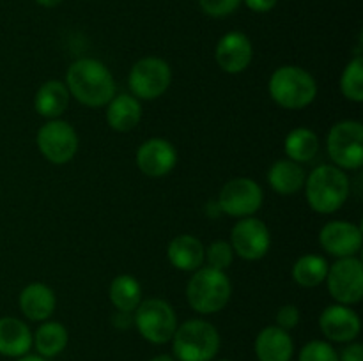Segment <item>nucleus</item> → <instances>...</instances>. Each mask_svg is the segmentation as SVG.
Here are the masks:
<instances>
[{
    "label": "nucleus",
    "mask_w": 363,
    "mask_h": 361,
    "mask_svg": "<svg viewBox=\"0 0 363 361\" xmlns=\"http://www.w3.org/2000/svg\"><path fill=\"white\" fill-rule=\"evenodd\" d=\"M69 96L91 108L106 106L116 96V80L103 62L96 59H78L66 73Z\"/></svg>",
    "instance_id": "nucleus-1"
},
{
    "label": "nucleus",
    "mask_w": 363,
    "mask_h": 361,
    "mask_svg": "<svg viewBox=\"0 0 363 361\" xmlns=\"http://www.w3.org/2000/svg\"><path fill=\"white\" fill-rule=\"evenodd\" d=\"M305 195L315 212L332 214L339 211L350 197V177L335 165L315 166L305 179Z\"/></svg>",
    "instance_id": "nucleus-2"
},
{
    "label": "nucleus",
    "mask_w": 363,
    "mask_h": 361,
    "mask_svg": "<svg viewBox=\"0 0 363 361\" xmlns=\"http://www.w3.org/2000/svg\"><path fill=\"white\" fill-rule=\"evenodd\" d=\"M269 96L286 110L307 108L318 96L314 76L300 66H282L273 71L268 84Z\"/></svg>",
    "instance_id": "nucleus-3"
},
{
    "label": "nucleus",
    "mask_w": 363,
    "mask_h": 361,
    "mask_svg": "<svg viewBox=\"0 0 363 361\" xmlns=\"http://www.w3.org/2000/svg\"><path fill=\"white\" fill-rule=\"evenodd\" d=\"M233 285L225 271L215 268H199L186 285L188 304L202 315L223 310L230 299Z\"/></svg>",
    "instance_id": "nucleus-4"
},
{
    "label": "nucleus",
    "mask_w": 363,
    "mask_h": 361,
    "mask_svg": "<svg viewBox=\"0 0 363 361\" xmlns=\"http://www.w3.org/2000/svg\"><path fill=\"white\" fill-rule=\"evenodd\" d=\"M172 349L179 361H211L218 354L220 335L211 322L190 319L177 326Z\"/></svg>",
    "instance_id": "nucleus-5"
},
{
    "label": "nucleus",
    "mask_w": 363,
    "mask_h": 361,
    "mask_svg": "<svg viewBox=\"0 0 363 361\" xmlns=\"http://www.w3.org/2000/svg\"><path fill=\"white\" fill-rule=\"evenodd\" d=\"M133 321L138 333L147 342L156 345L170 342L177 329L176 311L165 299L160 297L140 301V304L135 308Z\"/></svg>",
    "instance_id": "nucleus-6"
},
{
    "label": "nucleus",
    "mask_w": 363,
    "mask_h": 361,
    "mask_svg": "<svg viewBox=\"0 0 363 361\" xmlns=\"http://www.w3.org/2000/svg\"><path fill=\"white\" fill-rule=\"evenodd\" d=\"M326 151L333 165L342 170H357L363 163V126L358 120L333 124L326 138Z\"/></svg>",
    "instance_id": "nucleus-7"
},
{
    "label": "nucleus",
    "mask_w": 363,
    "mask_h": 361,
    "mask_svg": "<svg viewBox=\"0 0 363 361\" xmlns=\"http://www.w3.org/2000/svg\"><path fill=\"white\" fill-rule=\"evenodd\" d=\"M128 84L137 99H158L172 84V71L160 57H144L133 64Z\"/></svg>",
    "instance_id": "nucleus-8"
},
{
    "label": "nucleus",
    "mask_w": 363,
    "mask_h": 361,
    "mask_svg": "<svg viewBox=\"0 0 363 361\" xmlns=\"http://www.w3.org/2000/svg\"><path fill=\"white\" fill-rule=\"evenodd\" d=\"M326 285L328 292L339 304L360 303L363 297V265L357 257L339 258L333 265L328 268L326 275Z\"/></svg>",
    "instance_id": "nucleus-9"
},
{
    "label": "nucleus",
    "mask_w": 363,
    "mask_h": 361,
    "mask_svg": "<svg viewBox=\"0 0 363 361\" xmlns=\"http://www.w3.org/2000/svg\"><path fill=\"white\" fill-rule=\"evenodd\" d=\"M264 195L259 183L250 177L227 180L218 195V209L233 218H248L261 209Z\"/></svg>",
    "instance_id": "nucleus-10"
},
{
    "label": "nucleus",
    "mask_w": 363,
    "mask_h": 361,
    "mask_svg": "<svg viewBox=\"0 0 363 361\" xmlns=\"http://www.w3.org/2000/svg\"><path fill=\"white\" fill-rule=\"evenodd\" d=\"M38 147L53 165H66L78 151V134L66 120L52 119L38 131Z\"/></svg>",
    "instance_id": "nucleus-11"
},
{
    "label": "nucleus",
    "mask_w": 363,
    "mask_h": 361,
    "mask_svg": "<svg viewBox=\"0 0 363 361\" xmlns=\"http://www.w3.org/2000/svg\"><path fill=\"white\" fill-rule=\"evenodd\" d=\"M230 246L243 260H259L272 246L268 227L254 216L241 218L230 230Z\"/></svg>",
    "instance_id": "nucleus-12"
},
{
    "label": "nucleus",
    "mask_w": 363,
    "mask_h": 361,
    "mask_svg": "<svg viewBox=\"0 0 363 361\" xmlns=\"http://www.w3.org/2000/svg\"><path fill=\"white\" fill-rule=\"evenodd\" d=\"M362 229L354 223L342 222H328L319 232V243L326 253L333 255L337 258L354 257L362 248Z\"/></svg>",
    "instance_id": "nucleus-13"
},
{
    "label": "nucleus",
    "mask_w": 363,
    "mask_h": 361,
    "mask_svg": "<svg viewBox=\"0 0 363 361\" xmlns=\"http://www.w3.org/2000/svg\"><path fill=\"white\" fill-rule=\"evenodd\" d=\"M254 57V46H252L250 39L243 34V32H227L222 35L216 45L215 59L220 69L225 71L229 74L243 73L252 62Z\"/></svg>",
    "instance_id": "nucleus-14"
},
{
    "label": "nucleus",
    "mask_w": 363,
    "mask_h": 361,
    "mask_svg": "<svg viewBox=\"0 0 363 361\" xmlns=\"http://www.w3.org/2000/svg\"><path fill=\"white\" fill-rule=\"evenodd\" d=\"M319 328L323 335L332 342H353L360 335L362 322L357 311L346 304H332L323 310L319 317Z\"/></svg>",
    "instance_id": "nucleus-15"
},
{
    "label": "nucleus",
    "mask_w": 363,
    "mask_h": 361,
    "mask_svg": "<svg viewBox=\"0 0 363 361\" xmlns=\"http://www.w3.org/2000/svg\"><path fill=\"white\" fill-rule=\"evenodd\" d=\"M177 152L165 138H149L138 147L137 166L147 177H163L174 170Z\"/></svg>",
    "instance_id": "nucleus-16"
},
{
    "label": "nucleus",
    "mask_w": 363,
    "mask_h": 361,
    "mask_svg": "<svg viewBox=\"0 0 363 361\" xmlns=\"http://www.w3.org/2000/svg\"><path fill=\"white\" fill-rule=\"evenodd\" d=\"M20 310L28 321H48L55 311V292L45 283H30L20 292Z\"/></svg>",
    "instance_id": "nucleus-17"
},
{
    "label": "nucleus",
    "mask_w": 363,
    "mask_h": 361,
    "mask_svg": "<svg viewBox=\"0 0 363 361\" xmlns=\"http://www.w3.org/2000/svg\"><path fill=\"white\" fill-rule=\"evenodd\" d=\"M294 342L289 331L279 326H268L255 338V354L259 361H291Z\"/></svg>",
    "instance_id": "nucleus-18"
},
{
    "label": "nucleus",
    "mask_w": 363,
    "mask_h": 361,
    "mask_svg": "<svg viewBox=\"0 0 363 361\" xmlns=\"http://www.w3.org/2000/svg\"><path fill=\"white\" fill-rule=\"evenodd\" d=\"M167 257H169L170 264L179 271L194 273L204 264L206 248L195 236L181 234L170 241Z\"/></svg>",
    "instance_id": "nucleus-19"
},
{
    "label": "nucleus",
    "mask_w": 363,
    "mask_h": 361,
    "mask_svg": "<svg viewBox=\"0 0 363 361\" xmlns=\"http://www.w3.org/2000/svg\"><path fill=\"white\" fill-rule=\"evenodd\" d=\"M142 119V105L133 94H116L106 105V122L119 133L135 130Z\"/></svg>",
    "instance_id": "nucleus-20"
},
{
    "label": "nucleus",
    "mask_w": 363,
    "mask_h": 361,
    "mask_svg": "<svg viewBox=\"0 0 363 361\" xmlns=\"http://www.w3.org/2000/svg\"><path fill=\"white\" fill-rule=\"evenodd\" d=\"M32 333L23 321L14 317L0 319V354L21 357L30 350Z\"/></svg>",
    "instance_id": "nucleus-21"
},
{
    "label": "nucleus",
    "mask_w": 363,
    "mask_h": 361,
    "mask_svg": "<svg viewBox=\"0 0 363 361\" xmlns=\"http://www.w3.org/2000/svg\"><path fill=\"white\" fill-rule=\"evenodd\" d=\"M69 91H67L64 81H45L35 92L34 108L45 119H57V117L66 112L67 105H69Z\"/></svg>",
    "instance_id": "nucleus-22"
},
{
    "label": "nucleus",
    "mask_w": 363,
    "mask_h": 361,
    "mask_svg": "<svg viewBox=\"0 0 363 361\" xmlns=\"http://www.w3.org/2000/svg\"><path fill=\"white\" fill-rule=\"evenodd\" d=\"M305 179H307V173L303 166L291 159L275 161L268 172V183L272 190L284 197L298 193L305 186Z\"/></svg>",
    "instance_id": "nucleus-23"
},
{
    "label": "nucleus",
    "mask_w": 363,
    "mask_h": 361,
    "mask_svg": "<svg viewBox=\"0 0 363 361\" xmlns=\"http://www.w3.org/2000/svg\"><path fill=\"white\" fill-rule=\"evenodd\" d=\"M67 340V329L60 322H43L32 335V345L38 349L39 356L55 357L66 349Z\"/></svg>",
    "instance_id": "nucleus-24"
},
{
    "label": "nucleus",
    "mask_w": 363,
    "mask_h": 361,
    "mask_svg": "<svg viewBox=\"0 0 363 361\" xmlns=\"http://www.w3.org/2000/svg\"><path fill=\"white\" fill-rule=\"evenodd\" d=\"M284 151H286L287 159L296 163H307L315 158L319 152V138L308 127H296L289 131L284 142Z\"/></svg>",
    "instance_id": "nucleus-25"
},
{
    "label": "nucleus",
    "mask_w": 363,
    "mask_h": 361,
    "mask_svg": "<svg viewBox=\"0 0 363 361\" xmlns=\"http://www.w3.org/2000/svg\"><path fill=\"white\" fill-rule=\"evenodd\" d=\"M108 297L117 310L131 314L142 301V287L135 276L119 275L110 283Z\"/></svg>",
    "instance_id": "nucleus-26"
},
{
    "label": "nucleus",
    "mask_w": 363,
    "mask_h": 361,
    "mask_svg": "<svg viewBox=\"0 0 363 361\" xmlns=\"http://www.w3.org/2000/svg\"><path fill=\"white\" fill-rule=\"evenodd\" d=\"M328 262L321 255H301L293 265V280L298 285L312 289V287H318L325 282L326 275H328Z\"/></svg>",
    "instance_id": "nucleus-27"
},
{
    "label": "nucleus",
    "mask_w": 363,
    "mask_h": 361,
    "mask_svg": "<svg viewBox=\"0 0 363 361\" xmlns=\"http://www.w3.org/2000/svg\"><path fill=\"white\" fill-rule=\"evenodd\" d=\"M340 91L344 98L353 103L363 101V59L360 55L350 60L340 76Z\"/></svg>",
    "instance_id": "nucleus-28"
},
{
    "label": "nucleus",
    "mask_w": 363,
    "mask_h": 361,
    "mask_svg": "<svg viewBox=\"0 0 363 361\" xmlns=\"http://www.w3.org/2000/svg\"><path fill=\"white\" fill-rule=\"evenodd\" d=\"M206 257H208L209 268L225 271V269L233 264L234 250L233 246H230V243H227V241H215V243L208 248V251H206Z\"/></svg>",
    "instance_id": "nucleus-29"
},
{
    "label": "nucleus",
    "mask_w": 363,
    "mask_h": 361,
    "mask_svg": "<svg viewBox=\"0 0 363 361\" xmlns=\"http://www.w3.org/2000/svg\"><path fill=\"white\" fill-rule=\"evenodd\" d=\"M300 361H339V354L328 342L312 340L301 349Z\"/></svg>",
    "instance_id": "nucleus-30"
},
{
    "label": "nucleus",
    "mask_w": 363,
    "mask_h": 361,
    "mask_svg": "<svg viewBox=\"0 0 363 361\" xmlns=\"http://www.w3.org/2000/svg\"><path fill=\"white\" fill-rule=\"evenodd\" d=\"M199 6L208 16L211 18H225L238 11L241 6V0H199Z\"/></svg>",
    "instance_id": "nucleus-31"
},
{
    "label": "nucleus",
    "mask_w": 363,
    "mask_h": 361,
    "mask_svg": "<svg viewBox=\"0 0 363 361\" xmlns=\"http://www.w3.org/2000/svg\"><path fill=\"white\" fill-rule=\"evenodd\" d=\"M300 322V310L294 304H284L279 311H277V326L286 331L294 329Z\"/></svg>",
    "instance_id": "nucleus-32"
},
{
    "label": "nucleus",
    "mask_w": 363,
    "mask_h": 361,
    "mask_svg": "<svg viewBox=\"0 0 363 361\" xmlns=\"http://www.w3.org/2000/svg\"><path fill=\"white\" fill-rule=\"evenodd\" d=\"M339 361H363V345L362 343H350L340 353Z\"/></svg>",
    "instance_id": "nucleus-33"
},
{
    "label": "nucleus",
    "mask_w": 363,
    "mask_h": 361,
    "mask_svg": "<svg viewBox=\"0 0 363 361\" xmlns=\"http://www.w3.org/2000/svg\"><path fill=\"white\" fill-rule=\"evenodd\" d=\"M247 4L248 9H252L254 13H269L273 7L277 6L279 0H243Z\"/></svg>",
    "instance_id": "nucleus-34"
},
{
    "label": "nucleus",
    "mask_w": 363,
    "mask_h": 361,
    "mask_svg": "<svg viewBox=\"0 0 363 361\" xmlns=\"http://www.w3.org/2000/svg\"><path fill=\"white\" fill-rule=\"evenodd\" d=\"M35 2L43 7H57L59 4H62V0H35Z\"/></svg>",
    "instance_id": "nucleus-35"
},
{
    "label": "nucleus",
    "mask_w": 363,
    "mask_h": 361,
    "mask_svg": "<svg viewBox=\"0 0 363 361\" xmlns=\"http://www.w3.org/2000/svg\"><path fill=\"white\" fill-rule=\"evenodd\" d=\"M16 361H46L43 356H28V354H25V356L18 357Z\"/></svg>",
    "instance_id": "nucleus-36"
},
{
    "label": "nucleus",
    "mask_w": 363,
    "mask_h": 361,
    "mask_svg": "<svg viewBox=\"0 0 363 361\" xmlns=\"http://www.w3.org/2000/svg\"><path fill=\"white\" fill-rule=\"evenodd\" d=\"M149 361H174V360L170 356H167V354H160V356L152 357V360H149Z\"/></svg>",
    "instance_id": "nucleus-37"
},
{
    "label": "nucleus",
    "mask_w": 363,
    "mask_h": 361,
    "mask_svg": "<svg viewBox=\"0 0 363 361\" xmlns=\"http://www.w3.org/2000/svg\"><path fill=\"white\" fill-rule=\"evenodd\" d=\"M220 361H229V360H220Z\"/></svg>",
    "instance_id": "nucleus-38"
}]
</instances>
